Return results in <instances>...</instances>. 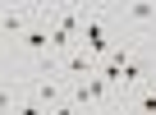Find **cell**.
<instances>
[{
  "label": "cell",
  "mask_w": 156,
  "mask_h": 115,
  "mask_svg": "<svg viewBox=\"0 0 156 115\" xmlns=\"http://www.w3.org/2000/svg\"><path fill=\"white\" fill-rule=\"evenodd\" d=\"M60 78H69V83H78V78H92L97 69H101V60L92 55V51H83V46H73L69 55H60Z\"/></svg>",
  "instance_id": "cell-1"
},
{
  "label": "cell",
  "mask_w": 156,
  "mask_h": 115,
  "mask_svg": "<svg viewBox=\"0 0 156 115\" xmlns=\"http://www.w3.org/2000/svg\"><path fill=\"white\" fill-rule=\"evenodd\" d=\"M69 92H73V106H87V110H97V106L106 101V92H110V83H106L101 74H92V78H78V83H73Z\"/></svg>",
  "instance_id": "cell-2"
},
{
  "label": "cell",
  "mask_w": 156,
  "mask_h": 115,
  "mask_svg": "<svg viewBox=\"0 0 156 115\" xmlns=\"http://www.w3.org/2000/svg\"><path fill=\"white\" fill-rule=\"evenodd\" d=\"M32 23H28V14L23 9H0V32H5V37H23Z\"/></svg>",
  "instance_id": "cell-3"
},
{
  "label": "cell",
  "mask_w": 156,
  "mask_h": 115,
  "mask_svg": "<svg viewBox=\"0 0 156 115\" xmlns=\"http://www.w3.org/2000/svg\"><path fill=\"white\" fill-rule=\"evenodd\" d=\"M142 78H147V60H142V55H133V60L124 65V78H119V92H133V87H138Z\"/></svg>",
  "instance_id": "cell-4"
},
{
  "label": "cell",
  "mask_w": 156,
  "mask_h": 115,
  "mask_svg": "<svg viewBox=\"0 0 156 115\" xmlns=\"http://www.w3.org/2000/svg\"><path fill=\"white\" fill-rule=\"evenodd\" d=\"M23 46L32 55H51V28H28L23 32Z\"/></svg>",
  "instance_id": "cell-5"
},
{
  "label": "cell",
  "mask_w": 156,
  "mask_h": 115,
  "mask_svg": "<svg viewBox=\"0 0 156 115\" xmlns=\"http://www.w3.org/2000/svg\"><path fill=\"white\" fill-rule=\"evenodd\" d=\"M32 97L41 101V106H60L64 97H60V78H41L37 87H32Z\"/></svg>",
  "instance_id": "cell-6"
},
{
  "label": "cell",
  "mask_w": 156,
  "mask_h": 115,
  "mask_svg": "<svg viewBox=\"0 0 156 115\" xmlns=\"http://www.w3.org/2000/svg\"><path fill=\"white\" fill-rule=\"evenodd\" d=\"M129 19H133V23H151V19H156V5L138 0V5H129Z\"/></svg>",
  "instance_id": "cell-7"
},
{
  "label": "cell",
  "mask_w": 156,
  "mask_h": 115,
  "mask_svg": "<svg viewBox=\"0 0 156 115\" xmlns=\"http://www.w3.org/2000/svg\"><path fill=\"white\" fill-rule=\"evenodd\" d=\"M14 115H51V106H41V101L32 97V101H19V110H14Z\"/></svg>",
  "instance_id": "cell-8"
},
{
  "label": "cell",
  "mask_w": 156,
  "mask_h": 115,
  "mask_svg": "<svg viewBox=\"0 0 156 115\" xmlns=\"http://www.w3.org/2000/svg\"><path fill=\"white\" fill-rule=\"evenodd\" d=\"M138 110H142V115H156V83H151V87L138 97Z\"/></svg>",
  "instance_id": "cell-9"
},
{
  "label": "cell",
  "mask_w": 156,
  "mask_h": 115,
  "mask_svg": "<svg viewBox=\"0 0 156 115\" xmlns=\"http://www.w3.org/2000/svg\"><path fill=\"white\" fill-rule=\"evenodd\" d=\"M9 106H14V87L0 83V115H9Z\"/></svg>",
  "instance_id": "cell-10"
},
{
  "label": "cell",
  "mask_w": 156,
  "mask_h": 115,
  "mask_svg": "<svg viewBox=\"0 0 156 115\" xmlns=\"http://www.w3.org/2000/svg\"><path fill=\"white\" fill-rule=\"evenodd\" d=\"M51 115H78V106L73 101H60V106H51Z\"/></svg>",
  "instance_id": "cell-11"
},
{
  "label": "cell",
  "mask_w": 156,
  "mask_h": 115,
  "mask_svg": "<svg viewBox=\"0 0 156 115\" xmlns=\"http://www.w3.org/2000/svg\"><path fill=\"white\" fill-rule=\"evenodd\" d=\"M87 115H106V110H101V106H97V110H87Z\"/></svg>",
  "instance_id": "cell-12"
},
{
  "label": "cell",
  "mask_w": 156,
  "mask_h": 115,
  "mask_svg": "<svg viewBox=\"0 0 156 115\" xmlns=\"http://www.w3.org/2000/svg\"><path fill=\"white\" fill-rule=\"evenodd\" d=\"M138 115H142V110H138Z\"/></svg>",
  "instance_id": "cell-13"
}]
</instances>
